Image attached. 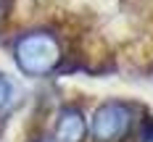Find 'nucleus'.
Masks as SVG:
<instances>
[{
    "label": "nucleus",
    "instance_id": "6",
    "mask_svg": "<svg viewBox=\"0 0 153 142\" xmlns=\"http://www.w3.org/2000/svg\"><path fill=\"white\" fill-rule=\"evenodd\" d=\"M42 142H48V140H42Z\"/></svg>",
    "mask_w": 153,
    "mask_h": 142
},
{
    "label": "nucleus",
    "instance_id": "3",
    "mask_svg": "<svg viewBox=\"0 0 153 142\" xmlns=\"http://www.w3.org/2000/svg\"><path fill=\"white\" fill-rule=\"evenodd\" d=\"M85 137V118L76 108H63L56 124V140L58 142H82Z\"/></svg>",
    "mask_w": 153,
    "mask_h": 142
},
{
    "label": "nucleus",
    "instance_id": "2",
    "mask_svg": "<svg viewBox=\"0 0 153 142\" xmlns=\"http://www.w3.org/2000/svg\"><path fill=\"white\" fill-rule=\"evenodd\" d=\"M132 126V110L124 103H103L92 116L95 142H122Z\"/></svg>",
    "mask_w": 153,
    "mask_h": 142
},
{
    "label": "nucleus",
    "instance_id": "1",
    "mask_svg": "<svg viewBox=\"0 0 153 142\" xmlns=\"http://www.w3.org/2000/svg\"><path fill=\"white\" fill-rule=\"evenodd\" d=\"M13 55L24 74L45 77L50 71H56V66L61 63V45L48 32H32V34H24L16 42Z\"/></svg>",
    "mask_w": 153,
    "mask_h": 142
},
{
    "label": "nucleus",
    "instance_id": "4",
    "mask_svg": "<svg viewBox=\"0 0 153 142\" xmlns=\"http://www.w3.org/2000/svg\"><path fill=\"white\" fill-rule=\"evenodd\" d=\"M13 97H16L13 84H11V82H8L5 77H0V116H3L5 110L13 105Z\"/></svg>",
    "mask_w": 153,
    "mask_h": 142
},
{
    "label": "nucleus",
    "instance_id": "5",
    "mask_svg": "<svg viewBox=\"0 0 153 142\" xmlns=\"http://www.w3.org/2000/svg\"><path fill=\"white\" fill-rule=\"evenodd\" d=\"M8 8H11V0H0V21L8 16Z\"/></svg>",
    "mask_w": 153,
    "mask_h": 142
}]
</instances>
